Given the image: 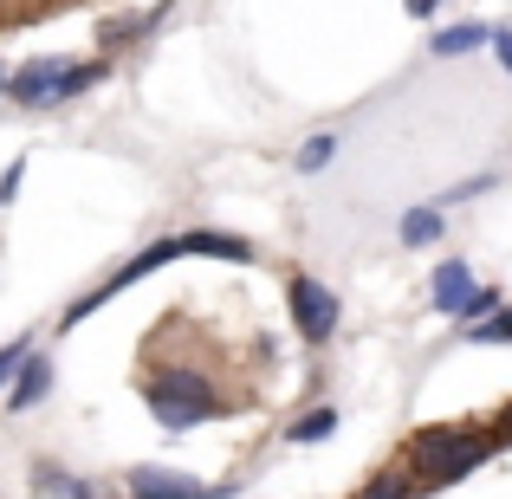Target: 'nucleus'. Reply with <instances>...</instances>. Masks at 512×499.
<instances>
[{
	"mask_svg": "<svg viewBox=\"0 0 512 499\" xmlns=\"http://www.w3.org/2000/svg\"><path fill=\"white\" fill-rule=\"evenodd\" d=\"M487 454H493V435H480V428H467V422H428L422 435L409 441V480L415 487H454V480H467Z\"/></svg>",
	"mask_w": 512,
	"mask_h": 499,
	"instance_id": "f257e3e1",
	"label": "nucleus"
},
{
	"mask_svg": "<svg viewBox=\"0 0 512 499\" xmlns=\"http://www.w3.org/2000/svg\"><path fill=\"white\" fill-rule=\"evenodd\" d=\"M137 389H143V402L156 409V422L175 428V435L234 409V402L214 396V383H208V376H195V370H150V376H137Z\"/></svg>",
	"mask_w": 512,
	"mask_h": 499,
	"instance_id": "f03ea898",
	"label": "nucleus"
},
{
	"mask_svg": "<svg viewBox=\"0 0 512 499\" xmlns=\"http://www.w3.org/2000/svg\"><path fill=\"white\" fill-rule=\"evenodd\" d=\"M104 72H111L104 59H33L7 78V98L20 104V111H46V104H65V98H78V91H91Z\"/></svg>",
	"mask_w": 512,
	"mask_h": 499,
	"instance_id": "7ed1b4c3",
	"label": "nucleus"
},
{
	"mask_svg": "<svg viewBox=\"0 0 512 499\" xmlns=\"http://www.w3.org/2000/svg\"><path fill=\"white\" fill-rule=\"evenodd\" d=\"M286 299H292V318H299V337H305V344H331V331L344 325L338 292L318 286L312 273H292V279H286Z\"/></svg>",
	"mask_w": 512,
	"mask_h": 499,
	"instance_id": "20e7f679",
	"label": "nucleus"
},
{
	"mask_svg": "<svg viewBox=\"0 0 512 499\" xmlns=\"http://www.w3.org/2000/svg\"><path fill=\"white\" fill-rule=\"evenodd\" d=\"M130 499H227V487H201L195 474H175V467H137Z\"/></svg>",
	"mask_w": 512,
	"mask_h": 499,
	"instance_id": "39448f33",
	"label": "nucleus"
},
{
	"mask_svg": "<svg viewBox=\"0 0 512 499\" xmlns=\"http://www.w3.org/2000/svg\"><path fill=\"white\" fill-rule=\"evenodd\" d=\"M13 376H20V383L7 389V409H33V402H46V396H52V363H46V357H33V350H26V363H20Z\"/></svg>",
	"mask_w": 512,
	"mask_h": 499,
	"instance_id": "423d86ee",
	"label": "nucleus"
},
{
	"mask_svg": "<svg viewBox=\"0 0 512 499\" xmlns=\"http://www.w3.org/2000/svg\"><path fill=\"white\" fill-rule=\"evenodd\" d=\"M467 292H474V273H467L461 260H448V266H435V286H428V299H435V312H461L467 305Z\"/></svg>",
	"mask_w": 512,
	"mask_h": 499,
	"instance_id": "0eeeda50",
	"label": "nucleus"
},
{
	"mask_svg": "<svg viewBox=\"0 0 512 499\" xmlns=\"http://www.w3.org/2000/svg\"><path fill=\"white\" fill-rule=\"evenodd\" d=\"M487 26H441L435 33V59H461V52H474V46H487Z\"/></svg>",
	"mask_w": 512,
	"mask_h": 499,
	"instance_id": "6e6552de",
	"label": "nucleus"
},
{
	"mask_svg": "<svg viewBox=\"0 0 512 499\" xmlns=\"http://www.w3.org/2000/svg\"><path fill=\"white\" fill-rule=\"evenodd\" d=\"M441 208H409L402 214V247H428V240H441Z\"/></svg>",
	"mask_w": 512,
	"mask_h": 499,
	"instance_id": "1a4fd4ad",
	"label": "nucleus"
},
{
	"mask_svg": "<svg viewBox=\"0 0 512 499\" xmlns=\"http://www.w3.org/2000/svg\"><path fill=\"white\" fill-rule=\"evenodd\" d=\"M467 344H512V305H493L480 325H467Z\"/></svg>",
	"mask_w": 512,
	"mask_h": 499,
	"instance_id": "9d476101",
	"label": "nucleus"
},
{
	"mask_svg": "<svg viewBox=\"0 0 512 499\" xmlns=\"http://www.w3.org/2000/svg\"><path fill=\"white\" fill-rule=\"evenodd\" d=\"M331 428H338V409H312V415H299V422L286 428L292 441H305V448H312V441H325Z\"/></svg>",
	"mask_w": 512,
	"mask_h": 499,
	"instance_id": "9b49d317",
	"label": "nucleus"
},
{
	"mask_svg": "<svg viewBox=\"0 0 512 499\" xmlns=\"http://www.w3.org/2000/svg\"><path fill=\"white\" fill-rule=\"evenodd\" d=\"M150 26H156V13H130V20H104V26H98V39H104V46H124V39L150 33Z\"/></svg>",
	"mask_w": 512,
	"mask_h": 499,
	"instance_id": "f8f14e48",
	"label": "nucleus"
},
{
	"mask_svg": "<svg viewBox=\"0 0 512 499\" xmlns=\"http://www.w3.org/2000/svg\"><path fill=\"white\" fill-rule=\"evenodd\" d=\"M415 493V480H402V474H370V487H363L357 499H409Z\"/></svg>",
	"mask_w": 512,
	"mask_h": 499,
	"instance_id": "ddd939ff",
	"label": "nucleus"
},
{
	"mask_svg": "<svg viewBox=\"0 0 512 499\" xmlns=\"http://www.w3.org/2000/svg\"><path fill=\"white\" fill-rule=\"evenodd\" d=\"M331 156H338V137H312V143L299 150V175H318V169L331 163Z\"/></svg>",
	"mask_w": 512,
	"mask_h": 499,
	"instance_id": "4468645a",
	"label": "nucleus"
},
{
	"mask_svg": "<svg viewBox=\"0 0 512 499\" xmlns=\"http://www.w3.org/2000/svg\"><path fill=\"white\" fill-rule=\"evenodd\" d=\"M493 305H500V292H487V286H474V292H467V305H461V312H454V325H480V318H487V312H493Z\"/></svg>",
	"mask_w": 512,
	"mask_h": 499,
	"instance_id": "2eb2a0df",
	"label": "nucleus"
},
{
	"mask_svg": "<svg viewBox=\"0 0 512 499\" xmlns=\"http://www.w3.org/2000/svg\"><path fill=\"white\" fill-rule=\"evenodd\" d=\"M26 350H33L26 337H13V344H0V383H7V376H13V370L26 363Z\"/></svg>",
	"mask_w": 512,
	"mask_h": 499,
	"instance_id": "dca6fc26",
	"label": "nucleus"
},
{
	"mask_svg": "<svg viewBox=\"0 0 512 499\" xmlns=\"http://www.w3.org/2000/svg\"><path fill=\"white\" fill-rule=\"evenodd\" d=\"M493 52H500V65L512 72V26H500V33H493Z\"/></svg>",
	"mask_w": 512,
	"mask_h": 499,
	"instance_id": "f3484780",
	"label": "nucleus"
},
{
	"mask_svg": "<svg viewBox=\"0 0 512 499\" xmlns=\"http://www.w3.org/2000/svg\"><path fill=\"white\" fill-rule=\"evenodd\" d=\"M20 169H26V163H13L7 175H0V201H13V195H20Z\"/></svg>",
	"mask_w": 512,
	"mask_h": 499,
	"instance_id": "a211bd4d",
	"label": "nucleus"
},
{
	"mask_svg": "<svg viewBox=\"0 0 512 499\" xmlns=\"http://www.w3.org/2000/svg\"><path fill=\"white\" fill-rule=\"evenodd\" d=\"M409 13H415V20H428V13H441V0H409Z\"/></svg>",
	"mask_w": 512,
	"mask_h": 499,
	"instance_id": "6ab92c4d",
	"label": "nucleus"
},
{
	"mask_svg": "<svg viewBox=\"0 0 512 499\" xmlns=\"http://www.w3.org/2000/svg\"><path fill=\"white\" fill-rule=\"evenodd\" d=\"M500 435H512V409H506V422H500Z\"/></svg>",
	"mask_w": 512,
	"mask_h": 499,
	"instance_id": "aec40b11",
	"label": "nucleus"
},
{
	"mask_svg": "<svg viewBox=\"0 0 512 499\" xmlns=\"http://www.w3.org/2000/svg\"><path fill=\"white\" fill-rule=\"evenodd\" d=\"M0 91H7V65H0Z\"/></svg>",
	"mask_w": 512,
	"mask_h": 499,
	"instance_id": "412c9836",
	"label": "nucleus"
}]
</instances>
